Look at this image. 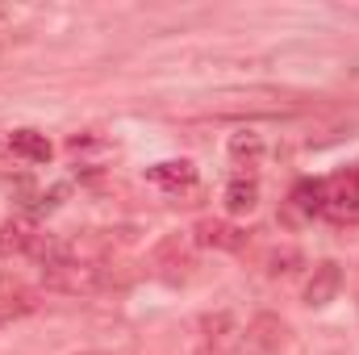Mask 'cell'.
<instances>
[{
    "instance_id": "8",
    "label": "cell",
    "mask_w": 359,
    "mask_h": 355,
    "mask_svg": "<svg viewBox=\"0 0 359 355\" xmlns=\"http://www.w3.org/2000/svg\"><path fill=\"white\" fill-rule=\"evenodd\" d=\"M29 243H34V226H29V217H13V222L0 226V260L29 251Z\"/></svg>"
},
{
    "instance_id": "12",
    "label": "cell",
    "mask_w": 359,
    "mask_h": 355,
    "mask_svg": "<svg viewBox=\"0 0 359 355\" xmlns=\"http://www.w3.org/2000/svg\"><path fill=\"white\" fill-rule=\"evenodd\" d=\"M292 205H297L305 217H313V213H318V180H301V184L292 188Z\"/></svg>"
},
{
    "instance_id": "10",
    "label": "cell",
    "mask_w": 359,
    "mask_h": 355,
    "mask_svg": "<svg viewBox=\"0 0 359 355\" xmlns=\"http://www.w3.org/2000/svg\"><path fill=\"white\" fill-rule=\"evenodd\" d=\"M247 335H251V343H255V347L276 351V347H284V335H288V330H284V322H280V318L259 314V318L251 322V330H247Z\"/></svg>"
},
{
    "instance_id": "5",
    "label": "cell",
    "mask_w": 359,
    "mask_h": 355,
    "mask_svg": "<svg viewBox=\"0 0 359 355\" xmlns=\"http://www.w3.org/2000/svg\"><path fill=\"white\" fill-rule=\"evenodd\" d=\"M8 151L17 159H25V163H50V155H55V147H50V138L42 130H13Z\"/></svg>"
},
{
    "instance_id": "4",
    "label": "cell",
    "mask_w": 359,
    "mask_h": 355,
    "mask_svg": "<svg viewBox=\"0 0 359 355\" xmlns=\"http://www.w3.org/2000/svg\"><path fill=\"white\" fill-rule=\"evenodd\" d=\"M339 284H343L339 264H318L313 267V276H309V284H305V305H309V309L330 305V301L339 297Z\"/></svg>"
},
{
    "instance_id": "1",
    "label": "cell",
    "mask_w": 359,
    "mask_h": 355,
    "mask_svg": "<svg viewBox=\"0 0 359 355\" xmlns=\"http://www.w3.org/2000/svg\"><path fill=\"white\" fill-rule=\"evenodd\" d=\"M318 217L355 222L359 217V172H334L318 180Z\"/></svg>"
},
{
    "instance_id": "6",
    "label": "cell",
    "mask_w": 359,
    "mask_h": 355,
    "mask_svg": "<svg viewBox=\"0 0 359 355\" xmlns=\"http://www.w3.org/2000/svg\"><path fill=\"white\" fill-rule=\"evenodd\" d=\"M147 180L155 184V188H168V192H180V188H192L196 184V168L188 163V159H168V163H155Z\"/></svg>"
},
{
    "instance_id": "11",
    "label": "cell",
    "mask_w": 359,
    "mask_h": 355,
    "mask_svg": "<svg viewBox=\"0 0 359 355\" xmlns=\"http://www.w3.org/2000/svg\"><path fill=\"white\" fill-rule=\"evenodd\" d=\"M259 155H264V138H259V134H251V130L230 134V159H234V163L255 168V163H259Z\"/></svg>"
},
{
    "instance_id": "3",
    "label": "cell",
    "mask_w": 359,
    "mask_h": 355,
    "mask_svg": "<svg viewBox=\"0 0 359 355\" xmlns=\"http://www.w3.org/2000/svg\"><path fill=\"white\" fill-rule=\"evenodd\" d=\"M196 243L201 247H213V251H243L247 247V230L243 226H230L222 217H205L196 226Z\"/></svg>"
},
{
    "instance_id": "9",
    "label": "cell",
    "mask_w": 359,
    "mask_h": 355,
    "mask_svg": "<svg viewBox=\"0 0 359 355\" xmlns=\"http://www.w3.org/2000/svg\"><path fill=\"white\" fill-rule=\"evenodd\" d=\"M0 309H4L8 318H17V314L34 309V293H29L17 276H0Z\"/></svg>"
},
{
    "instance_id": "15",
    "label": "cell",
    "mask_w": 359,
    "mask_h": 355,
    "mask_svg": "<svg viewBox=\"0 0 359 355\" xmlns=\"http://www.w3.org/2000/svg\"><path fill=\"white\" fill-rule=\"evenodd\" d=\"M4 147H8V142H0V151H4Z\"/></svg>"
},
{
    "instance_id": "14",
    "label": "cell",
    "mask_w": 359,
    "mask_h": 355,
    "mask_svg": "<svg viewBox=\"0 0 359 355\" xmlns=\"http://www.w3.org/2000/svg\"><path fill=\"white\" fill-rule=\"evenodd\" d=\"M4 322H8V314H4V309H0V326H4Z\"/></svg>"
},
{
    "instance_id": "2",
    "label": "cell",
    "mask_w": 359,
    "mask_h": 355,
    "mask_svg": "<svg viewBox=\"0 0 359 355\" xmlns=\"http://www.w3.org/2000/svg\"><path fill=\"white\" fill-rule=\"evenodd\" d=\"M46 288H59V293H92L104 284V272L100 264H59L46 267Z\"/></svg>"
},
{
    "instance_id": "16",
    "label": "cell",
    "mask_w": 359,
    "mask_h": 355,
    "mask_svg": "<svg viewBox=\"0 0 359 355\" xmlns=\"http://www.w3.org/2000/svg\"><path fill=\"white\" fill-rule=\"evenodd\" d=\"M201 355H213V351H201Z\"/></svg>"
},
{
    "instance_id": "7",
    "label": "cell",
    "mask_w": 359,
    "mask_h": 355,
    "mask_svg": "<svg viewBox=\"0 0 359 355\" xmlns=\"http://www.w3.org/2000/svg\"><path fill=\"white\" fill-rule=\"evenodd\" d=\"M259 205V180L255 176H234L226 184V209L230 213H251Z\"/></svg>"
},
{
    "instance_id": "13",
    "label": "cell",
    "mask_w": 359,
    "mask_h": 355,
    "mask_svg": "<svg viewBox=\"0 0 359 355\" xmlns=\"http://www.w3.org/2000/svg\"><path fill=\"white\" fill-rule=\"evenodd\" d=\"M268 264H271V267H268L271 276H288V272H292V264H301V255H297L292 247H288V251H271Z\"/></svg>"
}]
</instances>
